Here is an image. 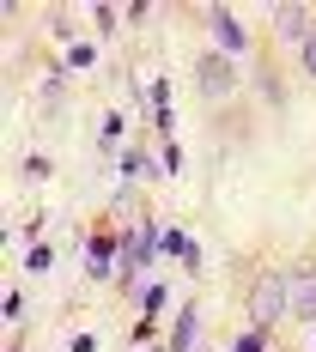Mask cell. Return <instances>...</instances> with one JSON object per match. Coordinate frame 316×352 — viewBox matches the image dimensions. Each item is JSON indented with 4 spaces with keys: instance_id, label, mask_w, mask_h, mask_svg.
<instances>
[{
    "instance_id": "obj_1",
    "label": "cell",
    "mask_w": 316,
    "mask_h": 352,
    "mask_svg": "<svg viewBox=\"0 0 316 352\" xmlns=\"http://www.w3.org/2000/svg\"><path fill=\"white\" fill-rule=\"evenodd\" d=\"M286 304H292V280H280V274H262V280L249 285V322H255V328L280 322Z\"/></svg>"
},
{
    "instance_id": "obj_2",
    "label": "cell",
    "mask_w": 316,
    "mask_h": 352,
    "mask_svg": "<svg viewBox=\"0 0 316 352\" xmlns=\"http://www.w3.org/2000/svg\"><path fill=\"white\" fill-rule=\"evenodd\" d=\"M195 85H201V98H225V91L238 85V73H231V61H225V55H201Z\"/></svg>"
},
{
    "instance_id": "obj_3",
    "label": "cell",
    "mask_w": 316,
    "mask_h": 352,
    "mask_svg": "<svg viewBox=\"0 0 316 352\" xmlns=\"http://www.w3.org/2000/svg\"><path fill=\"white\" fill-rule=\"evenodd\" d=\"M274 25H280L286 36H292V43H298V49H304V43H310V12H304V6H280V12H274Z\"/></svg>"
},
{
    "instance_id": "obj_4",
    "label": "cell",
    "mask_w": 316,
    "mask_h": 352,
    "mask_svg": "<svg viewBox=\"0 0 316 352\" xmlns=\"http://www.w3.org/2000/svg\"><path fill=\"white\" fill-rule=\"evenodd\" d=\"M292 310L316 322V267H304V274L292 280Z\"/></svg>"
},
{
    "instance_id": "obj_5",
    "label": "cell",
    "mask_w": 316,
    "mask_h": 352,
    "mask_svg": "<svg viewBox=\"0 0 316 352\" xmlns=\"http://www.w3.org/2000/svg\"><path fill=\"white\" fill-rule=\"evenodd\" d=\"M213 25H219V36H225V43H231V49H238V43H244V25H238V19H231V12H225V6H219V12H213Z\"/></svg>"
},
{
    "instance_id": "obj_6",
    "label": "cell",
    "mask_w": 316,
    "mask_h": 352,
    "mask_svg": "<svg viewBox=\"0 0 316 352\" xmlns=\"http://www.w3.org/2000/svg\"><path fill=\"white\" fill-rule=\"evenodd\" d=\"M304 73H310V79H316V36H310V43H304Z\"/></svg>"
},
{
    "instance_id": "obj_7",
    "label": "cell",
    "mask_w": 316,
    "mask_h": 352,
    "mask_svg": "<svg viewBox=\"0 0 316 352\" xmlns=\"http://www.w3.org/2000/svg\"><path fill=\"white\" fill-rule=\"evenodd\" d=\"M238 352H262V334H244V340H238Z\"/></svg>"
}]
</instances>
